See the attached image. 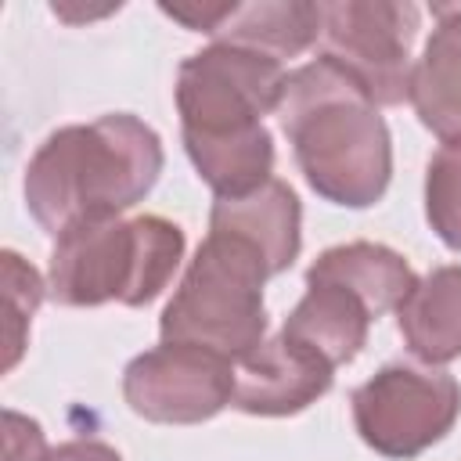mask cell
Wrapping results in <instances>:
<instances>
[{
  "label": "cell",
  "mask_w": 461,
  "mask_h": 461,
  "mask_svg": "<svg viewBox=\"0 0 461 461\" xmlns=\"http://www.w3.org/2000/svg\"><path fill=\"white\" fill-rule=\"evenodd\" d=\"M285 79L281 61L230 43H209L180 61V140L216 198H245L274 176V133L263 115L277 112Z\"/></svg>",
  "instance_id": "obj_1"
},
{
  "label": "cell",
  "mask_w": 461,
  "mask_h": 461,
  "mask_svg": "<svg viewBox=\"0 0 461 461\" xmlns=\"http://www.w3.org/2000/svg\"><path fill=\"white\" fill-rule=\"evenodd\" d=\"M166 166L162 137L130 112L58 126L25 166V209L50 234L108 220L151 194Z\"/></svg>",
  "instance_id": "obj_2"
},
{
  "label": "cell",
  "mask_w": 461,
  "mask_h": 461,
  "mask_svg": "<svg viewBox=\"0 0 461 461\" xmlns=\"http://www.w3.org/2000/svg\"><path fill=\"white\" fill-rule=\"evenodd\" d=\"M281 130L310 191L342 209L382 202L393 180V137L378 104L328 58L288 72Z\"/></svg>",
  "instance_id": "obj_3"
},
{
  "label": "cell",
  "mask_w": 461,
  "mask_h": 461,
  "mask_svg": "<svg viewBox=\"0 0 461 461\" xmlns=\"http://www.w3.org/2000/svg\"><path fill=\"white\" fill-rule=\"evenodd\" d=\"M184 230L158 216L86 220L54 238L47 295L58 306H148L184 259Z\"/></svg>",
  "instance_id": "obj_4"
},
{
  "label": "cell",
  "mask_w": 461,
  "mask_h": 461,
  "mask_svg": "<svg viewBox=\"0 0 461 461\" xmlns=\"http://www.w3.org/2000/svg\"><path fill=\"white\" fill-rule=\"evenodd\" d=\"M267 277L274 270L256 245L209 227L158 317L162 342L202 346L238 364L267 339Z\"/></svg>",
  "instance_id": "obj_5"
},
{
  "label": "cell",
  "mask_w": 461,
  "mask_h": 461,
  "mask_svg": "<svg viewBox=\"0 0 461 461\" xmlns=\"http://www.w3.org/2000/svg\"><path fill=\"white\" fill-rule=\"evenodd\" d=\"M357 436L389 461L436 447L461 414V385L443 367L389 360L349 396Z\"/></svg>",
  "instance_id": "obj_6"
},
{
  "label": "cell",
  "mask_w": 461,
  "mask_h": 461,
  "mask_svg": "<svg viewBox=\"0 0 461 461\" xmlns=\"http://www.w3.org/2000/svg\"><path fill=\"white\" fill-rule=\"evenodd\" d=\"M421 7L411 0H331L321 4V54L339 65L378 108L407 101L411 47Z\"/></svg>",
  "instance_id": "obj_7"
},
{
  "label": "cell",
  "mask_w": 461,
  "mask_h": 461,
  "mask_svg": "<svg viewBox=\"0 0 461 461\" xmlns=\"http://www.w3.org/2000/svg\"><path fill=\"white\" fill-rule=\"evenodd\" d=\"M126 407L155 425H198L234 400V360L184 342H158L122 371Z\"/></svg>",
  "instance_id": "obj_8"
},
{
  "label": "cell",
  "mask_w": 461,
  "mask_h": 461,
  "mask_svg": "<svg viewBox=\"0 0 461 461\" xmlns=\"http://www.w3.org/2000/svg\"><path fill=\"white\" fill-rule=\"evenodd\" d=\"M335 382V367L310 346L277 331L234 364V400L252 418H288L317 403Z\"/></svg>",
  "instance_id": "obj_9"
},
{
  "label": "cell",
  "mask_w": 461,
  "mask_h": 461,
  "mask_svg": "<svg viewBox=\"0 0 461 461\" xmlns=\"http://www.w3.org/2000/svg\"><path fill=\"white\" fill-rule=\"evenodd\" d=\"M436 25L411 68L407 101L443 144L461 140V4H432Z\"/></svg>",
  "instance_id": "obj_10"
},
{
  "label": "cell",
  "mask_w": 461,
  "mask_h": 461,
  "mask_svg": "<svg viewBox=\"0 0 461 461\" xmlns=\"http://www.w3.org/2000/svg\"><path fill=\"white\" fill-rule=\"evenodd\" d=\"M212 230H230L256 245L274 274H285L303 249V205L292 184L270 176L245 198H216L209 212Z\"/></svg>",
  "instance_id": "obj_11"
},
{
  "label": "cell",
  "mask_w": 461,
  "mask_h": 461,
  "mask_svg": "<svg viewBox=\"0 0 461 461\" xmlns=\"http://www.w3.org/2000/svg\"><path fill=\"white\" fill-rule=\"evenodd\" d=\"M396 328L407 353L429 367L461 357V267H432L396 306Z\"/></svg>",
  "instance_id": "obj_12"
},
{
  "label": "cell",
  "mask_w": 461,
  "mask_h": 461,
  "mask_svg": "<svg viewBox=\"0 0 461 461\" xmlns=\"http://www.w3.org/2000/svg\"><path fill=\"white\" fill-rule=\"evenodd\" d=\"M306 281H328V285H339V288L353 292L371 310V317L378 321L389 310L396 313V306L418 285V274L389 245H378V241H346V245L324 249L306 267Z\"/></svg>",
  "instance_id": "obj_13"
},
{
  "label": "cell",
  "mask_w": 461,
  "mask_h": 461,
  "mask_svg": "<svg viewBox=\"0 0 461 461\" xmlns=\"http://www.w3.org/2000/svg\"><path fill=\"white\" fill-rule=\"evenodd\" d=\"M371 321V310L353 292L328 281H306V292L285 317L281 331L321 353L331 367H342L364 349Z\"/></svg>",
  "instance_id": "obj_14"
},
{
  "label": "cell",
  "mask_w": 461,
  "mask_h": 461,
  "mask_svg": "<svg viewBox=\"0 0 461 461\" xmlns=\"http://www.w3.org/2000/svg\"><path fill=\"white\" fill-rule=\"evenodd\" d=\"M321 40V4L310 0H259L234 4L212 32V43L245 47L274 61L295 58Z\"/></svg>",
  "instance_id": "obj_15"
},
{
  "label": "cell",
  "mask_w": 461,
  "mask_h": 461,
  "mask_svg": "<svg viewBox=\"0 0 461 461\" xmlns=\"http://www.w3.org/2000/svg\"><path fill=\"white\" fill-rule=\"evenodd\" d=\"M425 220L450 252H461V140L443 144L425 166Z\"/></svg>",
  "instance_id": "obj_16"
},
{
  "label": "cell",
  "mask_w": 461,
  "mask_h": 461,
  "mask_svg": "<svg viewBox=\"0 0 461 461\" xmlns=\"http://www.w3.org/2000/svg\"><path fill=\"white\" fill-rule=\"evenodd\" d=\"M0 267H4V303H7V357H4V371H11L18 364V357H22V349H25V335H29L32 313L47 295V281L14 249L0 252Z\"/></svg>",
  "instance_id": "obj_17"
},
{
  "label": "cell",
  "mask_w": 461,
  "mask_h": 461,
  "mask_svg": "<svg viewBox=\"0 0 461 461\" xmlns=\"http://www.w3.org/2000/svg\"><path fill=\"white\" fill-rule=\"evenodd\" d=\"M50 454L36 418L4 411V461H43Z\"/></svg>",
  "instance_id": "obj_18"
},
{
  "label": "cell",
  "mask_w": 461,
  "mask_h": 461,
  "mask_svg": "<svg viewBox=\"0 0 461 461\" xmlns=\"http://www.w3.org/2000/svg\"><path fill=\"white\" fill-rule=\"evenodd\" d=\"M230 7H234V0L230 4H162V14L184 22L191 32L212 36L220 29V22L230 14Z\"/></svg>",
  "instance_id": "obj_19"
},
{
  "label": "cell",
  "mask_w": 461,
  "mask_h": 461,
  "mask_svg": "<svg viewBox=\"0 0 461 461\" xmlns=\"http://www.w3.org/2000/svg\"><path fill=\"white\" fill-rule=\"evenodd\" d=\"M43 461H122L115 447L101 443V439H65L58 447H50V454Z\"/></svg>",
  "instance_id": "obj_20"
}]
</instances>
